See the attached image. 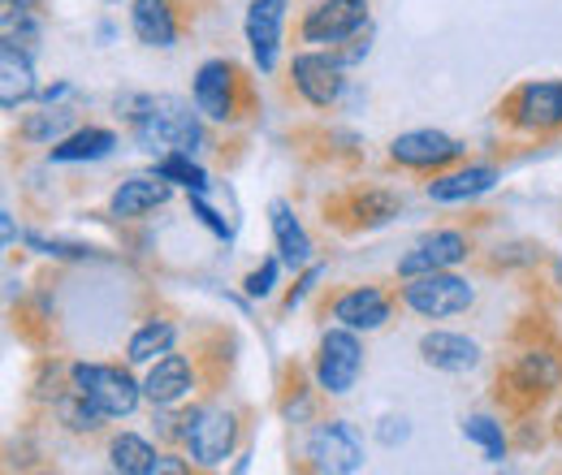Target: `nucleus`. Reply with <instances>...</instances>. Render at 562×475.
<instances>
[{"label":"nucleus","mask_w":562,"mask_h":475,"mask_svg":"<svg viewBox=\"0 0 562 475\" xmlns=\"http://www.w3.org/2000/svg\"><path fill=\"white\" fill-rule=\"evenodd\" d=\"M160 472L182 475V472H187V463H182V459H173V454H156V467H151V475H160Z\"/></svg>","instance_id":"obj_34"},{"label":"nucleus","mask_w":562,"mask_h":475,"mask_svg":"<svg viewBox=\"0 0 562 475\" xmlns=\"http://www.w3.org/2000/svg\"><path fill=\"white\" fill-rule=\"evenodd\" d=\"M420 359L437 372H472L481 363V346L463 333H424Z\"/></svg>","instance_id":"obj_15"},{"label":"nucleus","mask_w":562,"mask_h":475,"mask_svg":"<svg viewBox=\"0 0 562 475\" xmlns=\"http://www.w3.org/2000/svg\"><path fill=\"white\" fill-rule=\"evenodd\" d=\"M363 26H368L363 0H316L303 13V39L307 44H347Z\"/></svg>","instance_id":"obj_7"},{"label":"nucleus","mask_w":562,"mask_h":475,"mask_svg":"<svg viewBox=\"0 0 562 475\" xmlns=\"http://www.w3.org/2000/svg\"><path fill=\"white\" fill-rule=\"evenodd\" d=\"M4 44H9V48H22L26 57L35 53L40 26H35V18H31L26 4H4Z\"/></svg>","instance_id":"obj_28"},{"label":"nucleus","mask_w":562,"mask_h":475,"mask_svg":"<svg viewBox=\"0 0 562 475\" xmlns=\"http://www.w3.org/2000/svg\"><path fill=\"white\" fill-rule=\"evenodd\" d=\"M200 109H191L178 95H139L131 100V131L147 151H191L204 131H200Z\"/></svg>","instance_id":"obj_1"},{"label":"nucleus","mask_w":562,"mask_h":475,"mask_svg":"<svg viewBox=\"0 0 562 475\" xmlns=\"http://www.w3.org/2000/svg\"><path fill=\"white\" fill-rule=\"evenodd\" d=\"M74 113L70 109H48V113H31L26 122H22V138L26 143H53V138H61L70 131Z\"/></svg>","instance_id":"obj_30"},{"label":"nucleus","mask_w":562,"mask_h":475,"mask_svg":"<svg viewBox=\"0 0 562 475\" xmlns=\"http://www.w3.org/2000/svg\"><path fill=\"white\" fill-rule=\"evenodd\" d=\"M273 276H278V260H265L260 269L247 276V294H251V298H265V294L273 290Z\"/></svg>","instance_id":"obj_32"},{"label":"nucleus","mask_w":562,"mask_h":475,"mask_svg":"<svg viewBox=\"0 0 562 475\" xmlns=\"http://www.w3.org/2000/svg\"><path fill=\"white\" fill-rule=\"evenodd\" d=\"M269 216H273V238H278L281 264H285V269H303V264L312 260V242H307L303 225L294 220V212L285 204H273Z\"/></svg>","instance_id":"obj_21"},{"label":"nucleus","mask_w":562,"mask_h":475,"mask_svg":"<svg viewBox=\"0 0 562 475\" xmlns=\"http://www.w3.org/2000/svg\"><path fill=\"white\" fill-rule=\"evenodd\" d=\"M363 372V346L355 338V329H329L321 338V354H316V381L325 394H351L355 381Z\"/></svg>","instance_id":"obj_5"},{"label":"nucleus","mask_w":562,"mask_h":475,"mask_svg":"<svg viewBox=\"0 0 562 475\" xmlns=\"http://www.w3.org/2000/svg\"><path fill=\"white\" fill-rule=\"evenodd\" d=\"M403 303L416 312V316H428V320H446V316H459L476 303V290L454 276V272L437 269V272H420V276H407L403 285Z\"/></svg>","instance_id":"obj_2"},{"label":"nucleus","mask_w":562,"mask_h":475,"mask_svg":"<svg viewBox=\"0 0 562 475\" xmlns=\"http://www.w3.org/2000/svg\"><path fill=\"white\" fill-rule=\"evenodd\" d=\"M169 186H173V182H165L160 173H151V178H126V182L113 191V216L139 220V216L156 212V207L169 200Z\"/></svg>","instance_id":"obj_17"},{"label":"nucleus","mask_w":562,"mask_h":475,"mask_svg":"<svg viewBox=\"0 0 562 475\" xmlns=\"http://www.w3.org/2000/svg\"><path fill=\"white\" fill-rule=\"evenodd\" d=\"M459 151H463V147L450 135H441V131H412V135H398L390 143V156H394L398 165H407V169H441V165H450Z\"/></svg>","instance_id":"obj_11"},{"label":"nucleus","mask_w":562,"mask_h":475,"mask_svg":"<svg viewBox=\"0 0 562 475\" xmlns=\"http://www.w3.org/2000/svg\"><path fill=\"white\" fill-rule=\"evenodd\" d=\"M407 432H412V428H407V419H385L381 441H385V445H394V441H407Z\"/></svg>","instance_id":"obj_33"},{"label":"nucleus","mask_w":562,"mask_h":475,"mask_svg":"<svg viewBox=\"0 0 562 475\" xmlns=\"http://www.w3.org/2000/svg\"><path fill=\"white\" fill-rule=\"evenodd\" d=\"M355 207H359V220H363V225H381V220H390V216L398 212V200L385 195V191H368Z\"/></svg>","instance_id":"obj_31"},{"label":"nucleus","mask_w":562,"mask_h":475,"mask_svg":"<svg viewBox=\"0 0 562 475\" xmlns=\"http://www.w3.org/2000/svg\"><path fill=\"white\" fill-rule=\"evenodd\" d=\"M4 4H35V0H4Z\"/></svg>","instance_id":"obj_35"},{"label":"nucleus","mask_w":562,"mask_h":475,"mask_svg":"<svg viewBox=\"0 0 562 475\" xmlns=\"http://www.w3.org/2000/svg\"><path fill=\"white\" fill-rule=\"evenodd\" d=\"M334 316H338L347 329L372 333V329H381V325L390 320V298H385L376 285H359V290L342 294V298L334 303Z\"/></svg>","instance_id":"obj_16"},{"label":"nucleus","mask_w":562,"mask_h":475,"mask_svg":"<svg viewBox=\"0 0 562 475\" xmlns=\"http://www.w3.org/2000/svg\"><path fill=\"white\" fill-rule=\"evenodd\" d=\"M156 173H160L165 182L187 186V191H204V186H209V178H204V169L191 160V151H165V156L156 160Z\"/></svg>","instance_id":"obj_26"},{"label":"nucleus","mask_w":562,"mask_h":475,"mask_svg":"<svg viewBox=\"0 0 562 475\" xmlns=\"http://www.w3.org/2000/svg\"><path fill=\"white\" fill-rule=\"evenodd\" d=\"M510 117L524 131H554V126H562V82H532V87H524L515 95Z\"/></svg>","instance_id":"obj_13"},{"label":"nucleus","mask_w":562,"mask_h":475,"mask_svg":"<svg viewBox=\"0 0 562 475\" xmlns=\"http://www.w3.org/2000/svg\"><path fill=\"white\" fill-rule=\"evenodd\" d=\"M113 147H117V135H113V131L87 126V131H78V135L61 138V143L53 147V160H61V165H74V160H104Z\"/></svg>","instance_id":"obj_22"},{"label":"nucleus","mask_w":562,"mask_h":475,"mask_svg":"<svg viewBox=\"0 0 562 475\" xmlns=\"http://www.w3.org/2000/svg\"><path fill=\"white\" fill-rule=\"evenodd\" d=\"M109 459H113L117 472H126V475H151V467H156V450H151L143 437H135V432L113 437Z\"/></svg>","instance_id":"obj_23"},{"label":"nucleus","mask_w":562,"mask_h":475,"mask_svg":"<svg viewBox=\"0 0 562 475\" xmlns=\"http://www.w3.org/2000/svg\"><path fill=\"white\" fill-rule=\"evenodd\" d=\"M173 338H178V329H173L169 320H151V325H143L139 333L131 338L126 359H131V363H156V354H169Z\"/></svg>","instance_id":"obj_24"},{"label":"nucleus","mask_w":562,"mask_h":475,"mask_svg":"<svg viewBox=\"0 0 562 475\" xmlns=\"http://www.w3.org/2000/svg\"><path fill=\"white\" fill-rule=\"evenodd\" d=\"M131 26L147 48H173L178 39V18L169 0H135L131 4Z\"/></svg>","instance_id":"obj_18"},{"label":"nucleus","mask_w":562,"mask_h":475,"mask_svg":"<svg viewBox=\"0 0 562 475\" xmlns=\"http://www.w3.org/2000/svg\"><path fill=\"white\" fill-rule=\"evenodd\" d=\"M191 385H195L191 359L165 354V359L151 363V372H147V381H143V394H147L156 407H173V403H182V398L191 394Z\"/></svg>","instance_id":"obj_14"},{"label":"nucleus","mask_w":562,"mask_h":475,"mask_svg":"<svg viewBox=\"0 0 562 475\" xmlns=\"http://www.w3.org/2000/svg\"><path fill=\"white\" fill-rule=\"evenodd\" d=\"M35 95V69L22 48H0V104L13 113L18 104H26Z\"/></svg>","instance_id":"obj_20"},{"label":"nucleus","mask_w":562,"mask_h":475,"mask_svg":"<svg viewBox=\"0 0 562 475\" xmlns=\"http://www.w3.org/2000/svg\"><path fill=\"white\" fill-rule=\"evenodd\" d=\"M57 415H61V423H66V428H74V432H95V428L109 419L104 410L95 407L87 394H78V389H70V394L57 403Z\"/></svg>","instance_id":"obj_27"},{"label":"nucleus","mask_w":562,"mask_h":475,"mask_svg":"<svg viewBox=\"0 0 562 475\" xmlns=\"http://www.w3.org/2000/svg\"><path fill=\"white\" fill-rule=\"evenodd\" d=\"M515 385L519 389H528V394H546V389H554L559 385V363L550 359V354H524L519 359V367H515Z\"/></svg>","instance_id":"obj_25"},{"label":"nucleus","mask_w":562,"mask_h":475,"mask_svg":"<svg viewBox=\"0 0 562 475\" xmlns=\"http://www.w3.org/2000/svg\"><path fill=\"white\" fill-rule=\"evenodd\" d=\"M290 73H294V87L303 91V100L316 109H329L342 95V66L325 53H299Z\"/></svg>","instance_id":"obj_8"},{"label":"nucleus","mask_w":562,"mask_h":475,"mask_svg":"<svg viewBox=\"0 0 562 475\" xmlns=\"http://www.w3.org/2000/svg\"><path fill=\"white\" fill-rule=\"evenodd\" d=\"M281 18H285V0H251V9H247V44L265 73H273L278 66Z\"/></svg>","instance_id":"obj_12"},{"label":"nucleus","mask_w":562,"mask_h":475,"mask_svg":"<svg viewBox=\"0 0 562 475\" xmlns=\"http://www.w3.org/2000/svg\"><path fill=\"white\" fill-rule=\"evenodd\" d=\"M559 272H562V269H559Z\"/></svg>","instance_id":"obj_36"},{"label":"nucleus","mask_w":562,"mask_h":475,"mask_svg":"<svg viewBox=\"0 0 562 475\" xmlns=\"http://www.w3.org/2000/svg\"><path fill=\"white\" fill-rule=\"evenodd\" d=\"M459 260H468V238H463L459 229H437L432 238L416 242V247L398 260V272H403V276H420V272L450 269V264H459Z\"/></svg>","instance_id":"obj_10"},{"label":"nucleus","mask_w":562,"mask_h":475,"mask_svg":"<svg viewBox=\"0 0 562 475\" xmlns=\"http://www.w3.org/2000/svg\"><path fill=\"white\" fill-rule=\"evenodd\" d=\"M234 437H238V423L225 407H195L182 419V441L200 467L225 463V454L234 450Z\"/></svg>","instance_id":"obj_3"},{"label":"nucleus","mask_w":562,"mask_h":475,"mask_svg":"<svg viewBox=\"0 0 562 475\" xmlns=\"http://www.w3.org/2000/svg\"><path fill=\"white\" fill-rule=\"evenodd\" d=\"M307 463H312V472H329V475L359 472L363 467V437L355 432L351 423L329 419V423L312 428V437H307Z\"/></svg>","instance_id":"obj_6"},{"label":"nucleus","mask_w":562,"mask_h":475,"mask_svg":"<svg viewBox=\"0 0 562 475\" xmlns=\"http://www.w3.org/2000/svg\"><path fill=\"white\" fill-rule=\"evenodd\" d=\"M74 389L87 394L109 419H122L139 407V385L131 381V372L122 367H104V363H78L74 367Z\"/></svg>","instance_id":"obj_4"},{"label":"nucleus","mask_w":562,"mask_h":475,"mask_svg":"<svg viewBox=\"0 0 562 475\" xmlns=\"http://www.w3.org/2000/svg\"><path fill=\"white\" fill-rule=\"evenodd\" d=\"M234 91H238V73L229 61H204L195 73V109L212 122H229L234 117Z\"/></svg>","instance_id":"obj_9"},{"label":"nucleus","mask_w":562,"mask_h":475,"mask_svg":"<svg viewBox=\"0 0 562 475\" xmlns=\"http://www.w3.org/2000/svg\"><path fill=\"white\" fill-rule=\"evenodd\" d=\"M463 437H468V441H476V445L485 450V459H490V463H502V459H506L502 423H493L490 415H472V419H463Z\"/></svg>","instance_id":"obj_29"},{"label":"nucleus","mask_w":562,"mask_h":475,"mask_svg":"<svg viewBox=\"0 0 562 475\" xmlns=\"http://www.w3.org/2000/svg\"><path fill=\"white\" fill-rule=\"evenodd\" d=\"M493 182H497V173H493L490 165H468V169H459V173L432 178V182H428V200H437V204H459V200H476V195L493 191Z\"/></svg>","instance_id":"obj_19"}]
</instances>
